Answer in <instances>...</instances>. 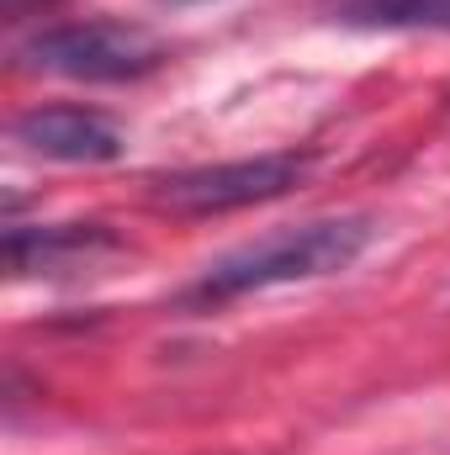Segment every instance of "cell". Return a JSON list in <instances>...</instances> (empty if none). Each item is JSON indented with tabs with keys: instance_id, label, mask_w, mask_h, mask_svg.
Masks as SVG:
<instances>
[{
	"instance_id": "cell-5",
	"label": "cell",
	"mask_w": 450,
	"mask_h": 455,
	"mask_svg": "<svg viewBox=\"0 0 450 455\" xmlns=\"http://www.w3.org/2000/svg\"><path fill=\"white\" fill-rule=\"evenodd\" d=\"M11 138L59 164H112L122 154L117 122L91 107H32L11 122Z\"/></svg>"
},
{
	"instance_id": "cell-4",
	"label": "cell",
	"mask_w": 450,
	"mask_h": 455,
	"mask_svg": "<svg viewBox=\"0 0 450 455\" xmlns=\"http://www.w3.org/2000/svg\"><path fill=\"white\" fill-rule=\"evenodd\" d=\"M112 254H122V238L107 223H53V228H5V270L21 275H91Z\"/></svg>"
},
{
	"instance_id": "cell-6",
	"label": "cell",
	"mask_w": 450,
	"mask_h": 455,
	"mask_svg": "<svg viewBox=\"0 0 450 455\" xmlns=\"http://www.w3.org/2000/svg\"><path fill=\"white\" fill-rule=\"evenodd\" d=\"M324 16L355 32H450V0H324Z\"/></svg>"
},
{
	"instance_id": "cell-1",
	"label": "cell",
	"mask_w": 450,
	"mask_h": 455,
	"mask_svg": "<svg viewBox=\"0 0 450 455\" xmlns=\"http://www.w3.org/2000/svg\"><path fill=\"white\" fill-rule=\"evenodd\" d=\"M376 238V218L366 212H334V218H308L292 228H270L238 249L218 254L186 291V307H223L233 297L249 291H270V286H297V281H318L350 270Z\"/></svg>"
},
{
	"instance_id": "cell-8",
	"label": "cell",
	"mask_w": 450,
	"mask_h": 455,
	"mask_svg": "<svg viewBox=\"0 0 450 455\" xmlns=\"http://www.w3.org/2000/svg\"><path fill=\"white\" fill-rule=\"evenodd\" d=\"M170 5H186V0H170Z\"/></svg>"
},
{
	"instance_id": "cell-7",
	"label": "cell",
	"mask_w": 450,
	"mask_h": 455,
	"mask_svg": "<svg viewBox=\"0 0 450 455\" xmlns=\"http://www.w3.org/2000/svg\"><path fill=\"white\" fill-rule=\"evenodd\" d=\"M53 5H64V0H0V16L5 21H27V16H43Z\"/></svg>"
},
{
	"instance_id": "cell-2",
	"label": "cell",
	"mask_w": 450,
	"mask_h": 455,
	"mask_svg": "<svg viewBox=\"0 0 450 455\" xmlns=\"http://www.w3.org/2000/svg\"><path fill=\"white\" fill-rule=\"evenodd\" d=\"M165 43L138 27V21H112V16H85V21H59L32 32L16 48V69L27 75H53V80H85V85H122L143 80L165 64Z\"/></svg>"
},
{
	"instance_id": "cell-3",
	"label": "cell",
	"mask_w": 450,
	"mask_h": 455,
	"mask_svg": "<svg viewBox=\"0 0 450 455\" xmlns=\"http://www.w3.org/2000/svg\"><path fill=\"white\" fill-rule=\"evenodd\" d=\"M313 175V154L308 148H276V154H254V159H223V164H197V170H175L154 180V202L186 218H213L233 207H254V202H276L286 191H297Z\"/></svg>"
}]
</instances>
